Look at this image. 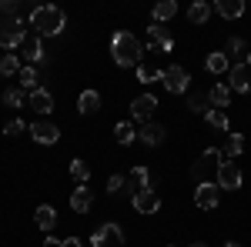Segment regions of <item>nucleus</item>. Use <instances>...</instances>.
Returning <instances> with one entry per match:
<instances>
[{
	"label": "nucleus",
	"instance_id": "obj_2",
	"mask_svg": "<svg viewBox=\"0 0 251 247\" xmlns=\"http://www.w3.org/2000/svg\"><path fill=\"white\" fill-rule=\"evenodd\" d=\"M141 54H144V47H141V40L131 30H117L114 37H111V57H114L117 67H134L137 70Z\"/></svg>",
	"mask_w": 251,
	"mask_h": 247
},
{
	"label": "nucleus",
	"instance_id": "obj_30",
	"mask_svg": "<svg viewBox=\"0 0 251 247\" xmlns=\"http://www.w3.org/2000/svg\"><path fill=\"white\" fill-rule=\"evenodd\" d=\"M27 100H30V94H27L24 87H7V90H3V104H7V107H24Z\"/></svg>",
	"mask_w": 251,
	"mask_h": 247
},
{
	"label": "nucleus",
	"instance_id": "obj_9",
	"mask_svg": "<svg viewBox=\"0 0 251 247\" xmlns=\"http://www.w3.org/2000/svg\"><path fill=\"white\" fill-rule=\"evenodd\" d=\"M131 204H134L137 214H157V210H161V197H157L154 187H144L131 197Z\"/></svg>",
	"mask_w": 251,
	"mask_h": 247
},
{
	"label": "nucleus",
	"instance_id": "obj_36",
	"mask_svg": "<svg viewBox=\"0 0 251 247\" xmlns=\"http://www.w3.org/2000/svg\"><path fill=\"white\" fill-rule=\"evenodd\" d=\"M124 190H127V180H124L121 174H114V177L107 180V194H111V197H117V194H124Z\"/></svg>",
	"mask_w": 251,
	"mask_h": 247
},
{
	"label": "nucleus",
	"instance_id": "obj_6",
	"mask_svg": "<svg viewBox=\"0 0 251 247\" xmlns=\"http://www.w3.org/2000/svg\"><path fill=\"white\" fill-rule=\"evenodd\" d=\"M194 204L201 210H214L221 204V187H218V180H201L198 187H194Z\"/></svg>",
	"mask_w": 251,
	"mask_h": 247
},
{
	"label": "nucleus",
	"instance_id": "obj_35",
	"mask_svg": "<svg viewBox=\"0 0 251 247\" xmlns=\"http://www.w3.org/2000/svg\"><path fill=\"white\" fill-rule=\"evenodd\" d=\"M24 131H30V127H27L20 117H14V120H7V124H3V134H7V137H20Z\"/></svg>",
	"mask_w": 251,
	"mask_h": 247
},
{
	"label": "nucleus",
	"instance_id": "obj_12",
	"mask_svg": "<svg viewBox=\"0 0 251 247\" xmlns=\"http://www.w3.org/2000/svg\"><path fill=\"white\" fill-rule=\"evenodd\" d=\"M164 137H168V131H164L161 124H154V120H148V124H141V131H137V144H144V147H161Z\"/></svg>",
	"mask_w": 251,
	"mask_h": 247
},
{
	"label": "nucleus",
	"instance_id": "obj_23",
	"mask_svg": "<svg viewBox=\"0 0 251 247\" xmlns=\"http://www.w3.org/2000/svg\"><path fill=\"white\" fill-rule=\"evenodd\" d=\"M34 221H37L40 230H47V234H50V230H54V224H57V210L50 207V204H40V207L34 210Z\"/></svg>",
	"mask_w": 251,
	"mask_h": 247
},
{
	"label": "nucleus",
	"instance_id": "obj_29",
	"mask_svg": "<svg viewBox=\"0 0 251 247\" xmlns=\"http://www.w3.org/2000/svg\"><path fill=\"white\" fill-rule=\"evenodd\" d=\"M161 77H164V70H161L157 64H137V80H141V84H154Z\"/></svg>",
	"mask_w": 251,
	"mask_h": 247
},
{
	"label": "nucleus",
	"instance_id": "obj_4",
	"mask_svg": "<svg viewBox=\"0 0 251 247\" xmlns=\"http://www.w3.org/2000/svg\"><path fill=\"white\" fill-rule=\"evenodd\" d=\"M221 160H225V154H221V147H208V151H204L201 157H198V160H194V167H191L194 180L201 184V180H208L211 174H218V167H221Z\"/></svg>",
	"mask_w": 251,
	"mask_h": 247
},
{
	"label": "nucleus",
	"instance_id": "obj_40",
	"mask_svg": "<svg viewBox=\"0 0 251 247\" xmlns=\"http://www.w3.org/2000/svg\"><path fill=\"white\" fill-rule=\"evenodd\" d=\"M221 247H241V244H238V241H225Z\"/></svg>",
	"mask_w": 251,
	"mask_h": 247
},
{
	"label": "nucleus",
	"instance_id": "obj_25",
	"mask_svg": "<svg viewBox=\"0 0 251 247\" xmlns=\"http://www.w3.org/2000/svg\"><path fill=\"white\" fill-rule=\"evenodd\" d=\"M241 151H245V137H241V134H228V137H225V147H221L225 160H234V157H241Z\"/></svg>",
	"mask_w": 251,
	"mask_h": 247
},
{
	"label": "nucleus",
	"instance_id": "obj_7",
	"mask_svg": "<svg viewBox=\"0 0 251 247\" xmlns=\"http://www.w3.org/2000/svg\"><path fill=\"white\" fill-rule=\"evenodd\" d=\"M121 241H124V230L117 227L114 221H104V224L94 230V237H91V247H107V244H121Z\"/></svg>",
	"mask_w": 251,
	"mask_h": 247
},
{
	"label": "nucleus",
	"instance_id": "obj_11",
	"mask_svg": "<svg viewBox=\"0 0 251 247\" xmlns=\"http://www.w3.org/2000/svg\"><path fill=\"white\" fill-rule=\"evenodd\" d=\"M218 187H225V190L241 187V167L234 160H221V167H218Z\"/></svg>",
	"mask_w": 251,
	"mask_h": 247
},
{
	"label": "nucleus",
	"instance_id": "obj_3",
	"mask_svg": "<svg viewBox=\"0 0 251 247\" xmlns=\"http://www.w3.org/2000/svg\"><path fill=\"white\" fill-rule=\"evenodd\" d=\"M24 40H27V27H24L20 17H10L7 23H0V47H3L7 54L17 50V47H24Z\"/></svg>",
	"mask_w": 251,
	"mask_h": 247
},
{
	"label": "nucleus",
	"instance_id": "obj_39",
	"mask_svg": "<svg viewBox=\"0 0 251 247\" xmlns=\"http://www.w3.org/2000/svg\"><path fill=\"white\" fill-rule=\"evenodd\" d=\"M60 247H84V241H80V237H64Z\"/></svg>",
	"mask_w": 251,
	"mask_h": 247
},
{
	"label": "nucleus",
	"instance_id": "obj_10",
	"mask_svg": "<svg viewBox=\"0 0 251 247\" xmlns=\"http://www.w3.org/2000/svg\"><path fill=\"white\" fill-rule=\"evenodd\" d=\"M228 87L238 94H251V67L248 64H231L228 70Z\"/></svg>",
	"mask_w": 251,
	"mask_h": 247
},
{
	"label": "nucleus",
	"instance_id": "obj_34",
	"mask_svg": "<svg viewBox=\"0 0 251 247\" xmlns=\"http://www.w3.org/2000/svg\"><path fill=\"white\" fill-rule=\"evenodd\" d=\"M17 74H20L17 54H3V60H0V80H3V77H17Z\"/></svg>",
	"mask_w": 251,
	"mask_h": 247
},
{
	"label": "nucleus",
	"instance_id": "obj_18",
	"mask_svg": "<svg viewBox=\"0 0 251 247\" xmlns=\"http://www.w3.org/2000/svg\"><path fill=\"white\" fill-rule=\"evenodd\" d=\"M204 67H208V74H228L231 70V57L225 54V50H214V54H208V60H204Z\"/></svg>",
	"mask_w": 251,
	"mask_h": 247
},
{
	"label": "nucleus",
	"instance_id": "obj_22",
	"mask_svg": "<svg viewBox=\"0 0 251 247\" xmlns=\"http://www.w3.org/2000/svg\"><path fill=\"white\" fill-rule=\"evenodd\" d=\"M208 97H211V111H225L231 104V87L228 84H214L211 90H208Z\"/></svg>",
	"mask_w": 251,
	"mask_h": 247
},
{
	"label": "nucleus",
	"instance_id": "obj_8",
	"mask_svg": "<svg viewBox=\"0 0 251 247\" xmlns=\"http://www.w3.org/2000/svg\"><path fill=\"white\" fill-rule=\"evenodd\" d=\"M30 137L44 144V147H54L60 140V127L57 124H50V120H37V124H30Z\"/></svg>",
	"mask_w": 251,
	"mask_h": 247
},
{
	"label": "nucleus",
	"instance_id": "obj_21",
	"mask_svg": "<svg viewBox=\"0 0 251 247\" xmlns=\"http://www.w3.org/2000/svg\"><path fill=\"white\" fill-rule=\"evenodd\" d=\"M211 3H208V0H194L191 7H188V20H191V23H198V27H204V23H208V17H211Z\"/></svg>",
	"mask_w": 251,
	"mask_h": 247
},
{
	"label": "nucleus",
	"instance_id": "obj_16",
	"mask_svg": "<svg viewBox=\"0 0 251 247\" xmlns=\"http://www.w3.org/2000/svg\"><path fill=\"white\" fill-rule=\"evenodd\" d=\"M91 207H94L91 187H74V194H71V210L74 214H91Z\"/></svg>",
	"mask_w": 251,
	"mask_h": 247
},
{
	"label": "nucleus",
	"instance_id": "obj_20",
	"mask_svg": "<svg viewBox=\"0 0 251 247\" xmlns=\"http://www.w3.org/2000/svg\"><path fill=\"white\" fill-rule=\"evenodd\" d=\"M24 54H27V60H30V67H37V64L47 60V50H44L40 37H27L24 40Z\"/></svg>",
	"mask_w": 251,
	"mask_h": 247
},
{
	"label": "nucleus",
	"instance_id": "obj_41",
	"mask_svg": "<svg viewBox=\"0 0 251 247\" xmlns=\"http://www.w3.org/2000/svg\"><path fill=\"white\" fill-rule=\"evenodd\" d=\"M191 247H208V244H204V241H194V244Z\"/></svg>",
	"mask_w": 251,
	"mask_h": 247
},
{
	"label": "nucleus",
	"instance_id": "obj_1",
	"mask_svg": "<svg viewBox=\"0 0 251 247\" xmlns=\"http://www.w3.org/2000/svg\"><path fill=\"white\" fill-rule=\"evenodd\" d=\"M64 27H67V17H64V10L54 7V3H44V7H34V10H30V30H34L40 40L64 34Z\"/></svg>",
	"mask_w": 251,
	"mask_h": 247
},
{
	"label": "nucleus",
	"instance_id": "obj_32",
	"mask_svg": "<svg viewBox=\"0 0 251 247\" xmlns=\"http://www.w3.org/2000/svg\"><path fill=\"white\" fill-rule=\"evenodd\" d=\"M177 17V3L174 0H161L154 7V23H164V20H174Z\"/></svg>",
	"mask_w": 251,
	"mask_h": 247
},
{
	"label": "nucleus",
	"instance_id": "obj_15",
	"mask_svg": "<svg viewBox=\"0 0 251 247\" xmlns=\"http://www.w3.org/2000/svg\"><path fill=\"white\" fill-rule=\"evenodd\" d=\"M124 180H127V190H124V194H131V197H134L137 190L151 187V171H148L144 164H137V167H131V174H127Z\"/></svg>",
	"mask_w": 251,
	"mask_h": 247
},
{
	"label": "nucleus",
	"instance_id": "obj_38",
	"mask_svg": "<svg viewBox=\"0 0 251 247\" xmlns=\"http://www.w3.org/2000/svg\"><path fill=\"white\" fill-rule=\"evenodd\" d=\"M0 14H10V17H17V3H14V0H0Z\"/></svg>",
	"mask_w": 251,
	"mask_h": 247
},
{
	"label": "nucleus",
	"instance_id": "obj_26",
	"mask_svg": "<svg viewBox=\"0 0 251 247\" xmlns=\"http://www.w3.org/2000/svg\"><path fill=\"white\" fill-rule=\"evenodd\" d=\"M204 124H208V127H211V131H231V117L225 114V111H208V114H204Z\"/></svg>",
	"mask_w": 251,
	"mask_h": 247
},
{
	"label": "nucleus",
	"instance_id": "obj_37",
	"mask_svg": "<svg viewBox=\"0 0 251 247\" xmlns=\"http://www.w3.org/2000/svg\"><path fill=\"white\" fill-rule=\"evenodd\" d=\"M231 54H245V40H241V37L228 40V57H231Z\"/></svg>",
	"mask_w": 251,
	"mask_h": 247
},
{
	"label": "nucleus",
	"instance_id": "obj_28",
	"mask_svg": "<svg viewBox=\"0 0 251 247\" xmlns=\"http://www.w3.org/2000/svg\"><path fill=\"white\" fill-rule=\"evenodd\" d=\"M114 140L117 144H134L137 140V131H134V124H127V120H121V124H114Z\"/></svg>",
	"mask_w": 251,
	"mask_h": 247
},
{
	"label": "nucleus",
	"instance_id": "obj_24",
	"mask_svg": "<svg viewBox=\"0 0 251 247\" xmlns=\"http://www.w3.org/2000/svg\"><path fill=\"white\" fill-rule=\"evenodd\" d=\"M77 111L84 117L97 114V111H100V94H97V90H84V94L77 97Z\"/></svg>",
	"mask_w": 251,
	"mask_h": 247
},
{
	"label": "nucleus",
	"instance_id": "obj_5",
	"mask_svg": "<svg viewBox=\"0 0 251 247\" xmlns=\"http://www.w3.org/2000/svg\"><path fill=\"white\" fill-rule=\"evenodd\" d=\"M161 84H164V90L168 94H184L188 90V84H191V74H188V67H181V64H171L164 77H161Z\"/></svg>",
	"mask_w": 251,
	"mask_h": 247
},
{
	"label": "nucleus",
	"instance_id": "obj_31",
	"mask_svg": "<svg viewBox=\"0 0 251 247\" xmlns=\"http://www.w3.org/2000/svg\"><path fill=\"white\" fill-rule=\"evenodd\" d=\"M71 177H74V184L77 187H84L87 180H91V167H87V160H71Z\"/></svg>",
	"mask_w": 251,
	"mask_h": 247
},
{
	"label": "nucleus",
	"instance_id": "obj_14",
	"mask_svg": "<svg viewBox=\"0 0 251 247\" xmlns=\"http://www.w3.org/2000/svg\"><path fill=\"white\" fill-rule=\"evenodd\" d=\"M157 111V97L154 94H141L131 100V117L134 120H141V124H148V117Z\"/></svg>",
	"mask_w": 251,
	"mask_h": 247
},
{
	"label": "nucleus",
	"instance_id": "obj_13",
	"mask_svg": "<svg viewBox=\"0 0 251 247\" xmlns=\"http://www.w3.org/2000/svg\"><path fill=\"white\" fill-rule=\"evenodd\" d=\"M148 37H151V50H154V54H171L174 50V37L161 23H151V27H148Z\"/></svg>",
	"mask_w": 251,
	"mask_h": 247
},
{
	"label": "nucleus",
	"instance_id": "obj_19",
	"mask_svg": "<svg viewBox=\"0 0 251 247\" xmlns=\"http://www.w3.org/2000/svg\"><path fill=\"white\" fill-rule=\"evenodd\" d=\"M214 14L225 17V20H238L245 14V3H241V0H218V3H214Z\"/></svg>",
	"mask_w": 251,
	"mask_h": 247
},
{
	"label": "nucleus",
	"instance_id": "obj_17",
	"mask_svg": "<svg viewBox=\"0 0 251 247\" xmlns=\"http://www.w3.org/2000/svg\"><path fill=\"white\" fill-rule=\"evenodd\" d=\"M30 107H34L37 114H50V111H54V94H50L47 87L30 90Z\"/></svg>",
	"mask_w": 251,
	"mask_h": 247
},
{
	"label": "nucleus",
	"instance_id": "obj_33",
	"mask_svg": "<svg viewBox=\"0 0 251 247\" xmlns=\"http://www.w3.org/2000/svg\"><path fill=\"white\" fill-rule=\"evenodd\" d=\"M17 80H20V87H24V90H37L40 84V77H37V67H30V64H27V67H20V74H17Z\"/></svg>",
	"mask_w": 251,
	"mask_h": 247
},
{
	"label": "nucleus",
	"instance_id": "obj_27",
	"mask_svg": "<svg viewBox=\"0 0 251 247\" xmlns=\"http://www.w3.org/2000/svg\"><path fill=\"white\" fill-rule=\"evenodd\" d=\"M188 111H191V114H208V111H211V97L208 94H201V90H198V94H188Z\"/></svg>",
	"mask_w": 251,
	"mask_h": 247
},
{
	"label": "nucleus",
	"instance_id": "obj_42",
	"mask_svg": "<svg viewBox=\"0 0 251 247\" xmlns=\"http://www.w3.org/2000/svg\"><path fill=\"white\" fill-rule=\"evenodd\" d=\"M248 67H251V50H248Z\"/></svg>",
	"mask_w": 251,
	"mask_h": 247
}]
</instances>
